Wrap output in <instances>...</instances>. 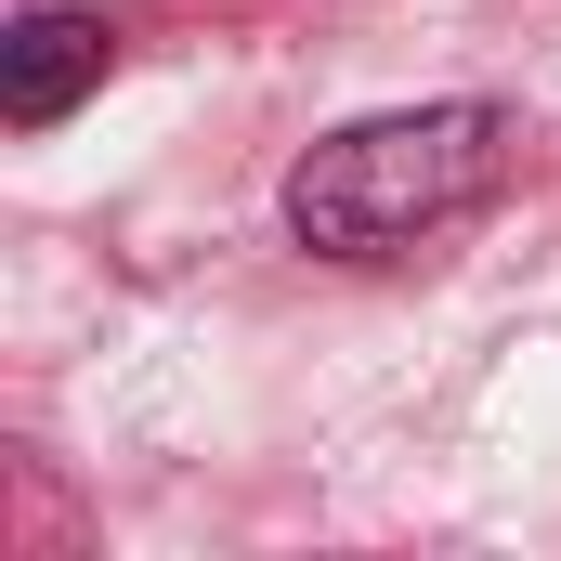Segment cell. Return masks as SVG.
I'll return each mask as SVG.
<instances>
[{
  "instance_id": "cell-1",
  "label": "cell",
  "mask_w": 561,
  "mask_h": 561,
  "mask_svg": "<svg viewBox=\"0 0 561 561\" xmlns=\"http://www.w3.org/2000/svg\"><path fill=\"white\" fill-rule=\"evenodd\" d=\"M510 183V105H405L353 118L287 170V236L327 262H405L419 236L470 222Z\"/></svg>"
},
{
  "instance_id": "cell-2",
  "label": "cell",
  "mask_w": 561,
  "mask_h": 561,
  "mask_svg": "<svg viewBox=\"0 0 561 561\" xmlns=\"http://www.w3.org/2000/svg\"><path fill=\"white\" fill-rule=\"evenodd\" d=\"M105 66H118V26H105V13H26V26L0 39V105H13V131H53Z\"/></svg>"
}]
</instances>
